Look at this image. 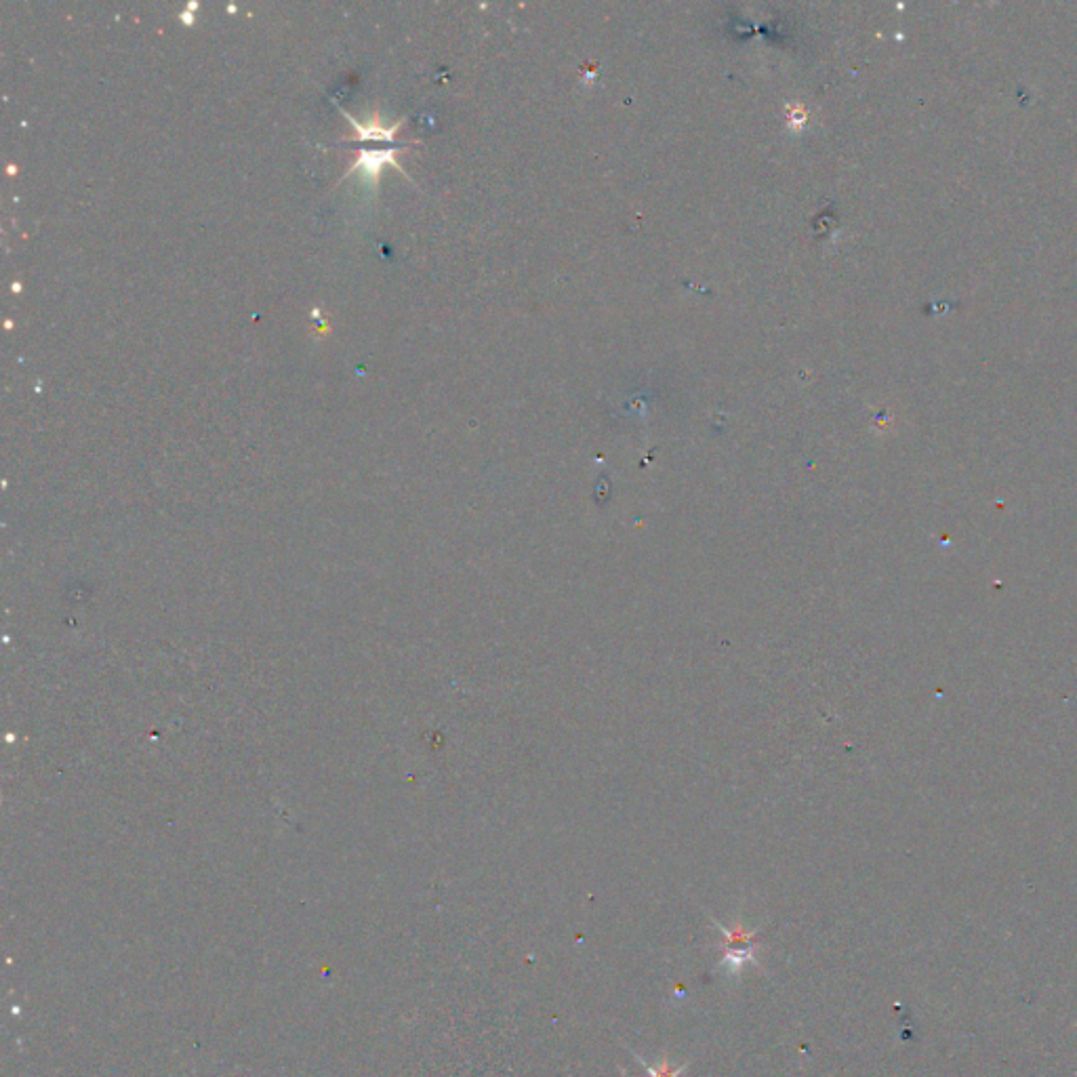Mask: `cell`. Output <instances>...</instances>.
Segmentation results:
<instances>
[{
    "label": "cell",
    "mask_w": 1077,
    "mask_h": 1077,
    "mask_svg": "<svg viewBox=\"0 0 1077 1077\" xmlns=\"http://www.w3.org/2000/svg\"><path fill=\"white\" fill-rule=\"evenodd\" d=\"M722 932H724V945H726V955H724V966L728 968L730 974H739L743 970L745 964L749 962H756V941H754V932H747L743 928V924H735L733 930L730 928H724L720 924H716Z\"/></svg>",
    "instance_id": "obj_1"
},
{
    "label": "cell",
    "mask_w": 1077,
    "mask_h": 1077,
    "mask_svg": "<svg viewBox=\"0 0 1077 1077\" xmlns=\"http://www.w3.org/2000/svg\"><path fill=\"white\" fill-rule=\"evenodd\" d=\"M646 1073H648V1077H680V1075H682V1067H678V1069H669L667 1061H663V1063H661V1069L646 1067Z\"/></svg>",
    "instance_id": "obj_2"
}]
</instances>
